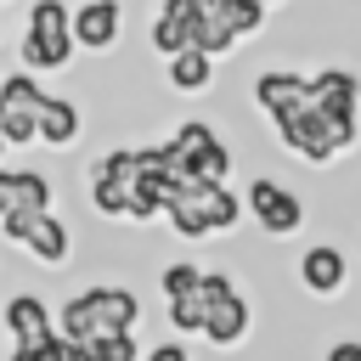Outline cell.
Masks as SVG:
<instances>
[{
	"label": "cell",
	"instance_id": "1",
	"mask_svg": "<svg viewBox=\"0 0 361 361\" xmlns=\"http://www.w3.org/2000/svg\"><path fill=\"white\" fill-rule=\"evenodd\" d=\"M73 51V17L62 0H34L28 11V39H23V62L28 68H62Z\"/></svg>",
	"mask_w": 361,
	"mask_h": 361
},
{
	"label": "cell",
	"instance_id": "2",
	"mask_svg": "<svg viewBox=\"0 0 361 361\" xmlns=\"http://www.w3.org/2000/svg\"><path fill=\"white\" fill-rule=\"evenodd\" d=\"M276 135H282L299 158H310V164H327L333 152H344V141H338V130H333V118H327L322 107H299V113L276 118Z\"/></svg>",
	"mask_w": 361,
	"mask_h": 361
},
{
	"label": "cell",
	"instance_id": "3",
	"mask_svg": "<svg viewBox=\"0 0 361 361\" xmlns=\"http://www.w3.org/2000/svg\"><path fill=\"white\" fill-rule=\"evenodd\" d=\"M310 90H316V107L333 118L338 141L350 147V141H355V102H361V85H355V73H344V68H327V73H316V79H310Z\"/></svg>",
	"mask_w": 361,
	"mask_h": 361
},
{
	"label": "cell",
	"instance_id": "4",
	"mask_svg": "<svg viewBox=\"0 0 361 361\" xmlns=\"http://www.w3.org/2000/svg\"><path fill=\"white\" fill-rule=\"evenodd\" d=\"M248 209H254V220H259L271 237H288V231H299V220H305L299 197H293L288 186H276V180H254V186H248Z\"/></svg>",
	"mask_w": 361,
	"mask_h": 361
},
{
	"label": "cell",
	"instance_id": "5",
	"mask_svg": "<svg viewBox=\"0 0 361 361\" xmlns=\"http://www.w3.org/2000/svg\"><path fill=\"white\" fill-rule=\"evenodd\" d=\"M254 96H259V107H265L271 118H288V113H299V107H316V90H310L305 73H259Z\"/></svg>",
	"mask_w": 361,
	"mask_h": 361
},
{
	"label": "cell",
	"instance_id": "6",
	"mask_svg": "<svg viewBox=\"0 0 361 361\" xmlns=\"http://www.w3.org/2000/svg\"><path fill=\"white\" fill-rule=\"evenodd\" d=\"M6 237L28 243V254H34V259H45V265L68 259V231H62V220H56V214H39V220H6Z\"/></svg>",
	"mask_w": 361,
	"mask_h": 361
},
{
	"label": "cell",
	"instance_id": "7",
	"mask_svg": "<svg viewBox=\"0 0 361 361\" xmlns=\"http://www.w3.org/2000/svg\"><path fill=\"white\" fill-rule=\"evenodd\" d=\"M6 327H11V338L28 344V350H39L45 338H56V327H51V316H45V299H34V293H17V299L6 305Z\"/></svg>",
	"mask_w": 361,
	"mask_h": 361
},
{
	"label": "cell",
	"instance_id": "8",
	"mask_svg": "<svg viewBox=\"0 0 361 361\" xmlns=\"http://www.w3.org/2000/svg\"><path fill=\"white\" fill-rule=\"evenodd\" d=\"M113 34H118V0H85L73 11V39L79 45L102 51V45H113Z\"/></svg>",
	"mask_w": 361,
	"mask_h": 361
},
{
	"label": "cell",
	"instance_id": "9",
	"mask_svg": "<svg viewBox=\"0 0 361 361\" xmlns=\"http://www.w3.org/2000/svg\"><path fill=\"white\" fill-rule=\"evenodd\" d=\"M152 45L169 51V56L197 51V11L192 6H164V17L152 23Z\"/></svg>",
	"mask_w": 361,
	"mask_h": 361
},
{
	"label": "cell",
	"instance_id": "10",
	"mask_svg": "<svg viewBox=\"0 0 361 361\" xmlns=\"http://www.w3.org/2000/svg\"><path fill=\"white\" fill-rule=\"evenodd\" d=\"M90 305H96V316H102L107 338H113V333H130V327H135V316H141V299H135L130 288H90Z\"/></svg>",
	"mask_w": 361,
	"mask_h": 361
},
{
	"label": "cell",
	"instance_id": "11",
	"mask_svg": "<svg viewBox=\"0 0 361 361\" xmlns=\"http://www.w3.org/2000/svg\"><path fill=\"white\" fill-rule=\"evenodd\" d=\"M299 276H305V288H310V293H333V288L344 282V254H338V248H327V243H316V248H305Z\"/></svg>",
	"mask_w": 361,
	"mask_h": 361
},
{
	"label": "cell",
	"instance_id": "12",
	"mask_svg": "<svg viewBox=\"0 0 361 361\" xmlns=\"http://www.w3.org/2000/svg\"><path fill=\"white\" fill-rule=\"evenodd\" d=\"M203 333H209V344H220V350H226V344H237V338L248 333V305H243L237 293L214 299V305H209V327H203Z\"/></svg>",
	"mask_w": 361,
	"mask_h": 361
},
{
	"label": "cell",
	"instance_id": "13",
	"mask_svg": "<svg viewBox=\"0 0 361 361\" xmlns=\"http://www.w3.org/2000/svg\"><path fill=\"white\" fill-rule=\"evenodd\" d=\"M39 107H45V90L28 73H11L0 85V118H39Z\"/></svg>",
	"mask_w": 361,
	"mask_h": 361
},
{
	"label": "cell",
	"instance_id": "14",
	"mask_svg": "<svg viewBox=\"0 0 361 361\" xmlns=\"http://www.w3.org/2000/svg\"><path fill=\"white\" fill-rule=\"evenodd\" d=\"M39 135H45L51 147H68V141L79 135V107L62 102V96H45V107H39Z\"/></svg>",
	"mask_w": 361,
	"mask_h": 361
},
{
	"label": "cell",
	"instance_id": "15",
	"mask_svg": "<svg viewBox=\"0 0 361 361\" xmlns=\"http://www.w3.org/2000/svg\"><path fill=\"white\" fill-rule=\"evenodd\" d=\"M39 214H51V180L34 169H17V214L11 220H39Z\"/></svg>",
	"mask_w": 361,
	"mask_h": 361
},
{
	"label": "cell",
	"instance_id": "16",
	"mask_svg": "<svg viewBox=\"0 0 361 361\" xmlns=\"http://www.w3.org/2000/svg\"><path fill=\"white\" fill-rule=\"evenodd\" d=\"M90 197H96V209L102 214H130L135 209V180H113V175H90Z\"/></svg>",
	"mask_w": 361,
	"mask_h": 361
},
{
	"label": "cell",
	"instance_id": "17",
	"mask_svg": "<svg viewBox=\"0 0 361 361\" xmlns=\"http://www.w3.org/2000/svg\"><path fill=\"white\" fill-rule=\"evenodd\" d=\"M209 68H214V56H203V51L169 56V85H175V90H203V85H209Z\"/></svg>",
	"mask_w": 361,
	"mask_h": 361
},
{
	"label": "cell",
	"instance_id": "18",
	"mask_svg": "<svg viewBox=\"0 0 361 361\" xmlns=\"http://www.w3.org/2000/svg\"><path fill=\"white\" fill-rule=\"evenodd\" d=\"M209 147H214V135H209V124H203V118H186V124L175 130V141H169V152H175L186 169H192V164H197Z\"/></svg>",
	"mask_w": 361,
	"mask_h": 361
},
{
	"label": "cell",
	"instance_id": "19",
	"mask_svg": "<svg viewBox=\"0 0 361 361\" xmlns=\"http://www.w3.org/2000/svg\"><path fill=\"white\" fill-rule=\"evenodd\" d=\"M197 209H203V220H209V231H220V226H231L243 209H237V197L226 192V186H203L197 192Z\"/></svg>",
	"mask_w": 361,
	"mask_h": 361
},
{
	"label": "cell",
	"instance_id": "20",
	"mask_svg": "<svg viewBox=\"0 0 361 361\" xmlns=\"http://www.w3.org/2000/svg\"><path fill=\"white\" fill-rule=\"evenodd\" d=\"M169 327L175 333H203L209 327V305L192 293V299H169Z\"/></svg>",
	"mask_w": 361,
	"mask_h": 361
},
{
	"label": "cell",
	"instance_id": "21",
	"mask_svg": "<svg viewBox=\"0 0 361 361\" xmlns=\"http://www.w3.org/2000/svg\"><path fill=\"white\" fill-rule=\"evenodd\" d=\"M169 226H175L180 237H203V231H209V220H203L197 197H175V203H169Z\"/></svg>",
	"mask_w": 361,
	"mask_h": 361
},
{
	"label": "cell",
	"instance_id": "22",
	"mask_svg": "<svg viewBox=\"0 0 361 361\" xmlns=\"http://www.w3.org/2000/svg\"><path fill=\"white\" fill-rule=\"evenodd\" d=\"M85 361H135V338L130 333H113V338H96V344H79Z\"/></svg>",
	"mask_w": 361,
	"mask_h": 361
},
{
	"label": "cell",
	"instance_id": "23",
	"mask_svg": "<svg viewBox=\"0 0 361 361\" xmlns=\"http://www.w3.org/2000/svg\"><path fill=\"white\" fill-rule=\"evenodd\" d=\"M192 175H197V180H209V186H226V175H231V152L214 141V147H209V152L192 164Z\"/></svg>",
	"mask_w": 361,
	"mask_h": 361
},
{
	"label": "cell",
	"instance_id": "24",
	"mask_svg": "<svg viewBox=\"0 0 361 361\" xmlns=\"http://www.w3.org/2000/svg\"><path fill=\"white\" fill-rule=\"evenodd\" d=\"M220 11H226V23H231V34H254L259 17H265L259 0H220Z\"/></svg>",
	"mask_w": 361,
	"mask_h": 361
},
{
	"label": "cell",
	"instance_id": "25",
	"mask_svg": "<svg viewBox=\"0 0 361 361\" xmlns=\"http://www.w3.org/2000/svg\"><path fill=\"white\" fill-rule=\"evenodd\" d=\"M197 288H203V271H197V265H169V271H164V293H169V299H192Z\"/></svg>",
	"mask_w": 361,
	"mask_h": 361
},
{
	"label": "cell",
	"instance_id": "26",
	"mask_svg": "<svg viewBox=\"0 0 361 361\" xmlns=\"http://www.w3.org/2000/svg\"><path fill=\"white\" fill-rule=\"evenodd\" d=\"M17 214V169H0V226Z\"/></svg>",
	"mask_w": 361,
	"mask_h": 361
},
{
	"label": "cell",
	"instance_id": "27",
	"mask_svg": "<svg viewBox=\"0 0 361 361\" xmlns=\"http://www.w3.org/2000/svg\"><path fill=\"white\" fill-rule=\"evenodd\" d=\"M226 293H237V288H231L226 276H214V271H203V288H197V299H203V305H214V299H226Z\"/></svg>",
	"mask_w": 361,
	"mask_h": 361
},
{
	"label": "cell",
	"instance_id": "28",
	"mask_svg": "<svg viewBox=\"0 0 361 361\" xmlns=\"http://www.w3.org/2000/svg\"><path fill=\"white\" fill-rule=\"evenodd\" d=\"M327 361H361V344H355V338H344V344H333V350H327Z\"/></svg>",
	"mask_w": 361,
	"mask_h": 361
},
{
	"label": "cell",
	"instance_id": "29",
	"mask_svg": "<svg viewBox=\"0 0 361 361\" xmlns=\"http://www.w3.org/2000/svg\"><path fill=\"white\" fill-rule=\"evenodd\" d=\"M147 361H186V344H158Z\"/></svg>",
	"mask_w": 361,
	"mask_h": 361
},
{
	"label": "cell",
	"instance_id": "30",
	"mask_svg": "<svg viewBox=\"0 0 361 361\" xmlns=\"http://www.w3.org/2000/svg\"><path fill=\"white\" fill-rule=\"evenodd\" d=\"M11 361H45V350H28V344H17V350H11Z\"/></svg>",
	"mask_w": 361,
	"mask_h": 361
},
{
	"label": "cell",
	"instance_id": "31",
	"mask_svg": "<svg viewBox=\"0 0 361 361\" xmlns=\"http://www.w3.org/2000/svg\"><path fill=\"white\" fill-rule=\"evenodd\" d=\"M169 6H197V0H169Z\"/></svg>",
	"mask_w": 361,
	"mask_h": 361
},
{
	"label": "cell",
	"instance_id": "32",
	"mask_svg": "<svg viewBox=\"0 0 361 361\" xmlns=\"http://www.w3.org/2000/svg\"><path fill=\"white\" fill-rule=\"evenodd\" d=\"M259 6H276V0H259Z\"/></svg>",
	"mask_w": 361,
	"mask_h": 361
},
{
	"label": "cell",
	"instance_id": "33",
	"mask_svg": "<svg viewBox=\"0 0 361 361\" xmlns=\"http://www.w3.org/2000/svg\"><path fill=\"white\" fill-rule=\"evenodd\" d=\"M0 147H6V135H0Z\"/></svg>",
	"mask_w": 361,
	"mask_h": 361
}]
</instances>
